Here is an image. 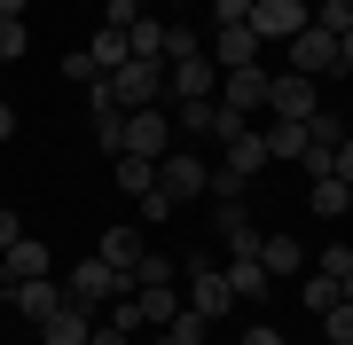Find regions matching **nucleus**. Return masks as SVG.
<instances>
[{
	"label": "nucleus",
	"mask_w": 353,
	"mask_h": 345,
	"mask_svg": "<svg viewBox=\"0 0 353 345\" xmlns=\"http://www.w3.org/2000/svg\"><path fill=\"white\" fill-rule=\"evenodd\" d=\"M204 189H212V165H204L196 149H181V141H173V149L157 157V196H165V205L181 212V205H196Z\"/></svg>",
	"instance_id": "1"
},
{
	"label": "nucleus",
	"mask_w": 353,
	"mask_h": 345,
	"mask_svg": "<svg viewBox=\"0 0 353 345\" xmlns=\"http://www.w3.org/2000/svg\"><path fill=\"white\" fill-rule=\"evenodd\" d=\"M118 291H134V282H126V275H118V267H110V259H94V251H87V259H79V267H71V275H63V298H71V306H87V314H94V306H110V298H118Z\"/></svg>",
	"instance_id": "2"
},
{
	"label": "nucleus",
	"mask_w": 353,
	"mask_h": 345,
	"mask_svg": "<svg viewBox=\"0 0 353 345\" xmlns=\"http://www.w3.org/2000/svg\"><path fill=\"white\" fill-rule=\"evenodd\" d=\"M110 103H118V110H150V103H165V63L126 55V63L110 71Z\"/></svg>",
	"instance_id": "3"
},
{
	"label": "nucleus",
	"mask_w": 353,
	"mask_h": 345,
	"mask_svg": "<svg viewBox=\"0 0 353 345\" xmlns=\"http://www.w3.org/2000/svg\"><path fill=\"white\" fill-rule=\"evenodd\" d=\"M165 94H173V103H220V63L212 55H181V63H165Z\"/></svg>",
	"instance_id": "4"
},
{
	"label": "nucleus",
	"mask_w": 353,
	"mask_h": 345,
	"mask_svg": "<svg viewBox=\"0 0 353 345\" xmlns=\"http://www.w3.org/2000/svg\"><path fill=\"white\" fill-rule=\"evenodd\" d=\"M306 24H314V8H306V0H252V32H259V48H283V39H299Z\"/></svg>",
	"instance_id": "5"
},
{
	"label": "nucleus",
	"mask_w": 353,
	"mask_h": 345,
	"mask_svg": "<svg viewBox=\"0 0 353 345\" xmlns=\"http://www.w3.org/2000/svg\"><path fill=\"white\" fill-rule=\"evenodd\" d=\"M283 55H290V71H299V79H330V71H345V63H338V39H330L322 24H306L299 39H283Z\"/></svg>",
	"instance_id": "6"
},
{
	"label": "nucleus",
	"mask_w": 353,
	"mask_h": 345,
	"mask_svg": "<svg viewBox=\"0 0 353 345\" xmlns=\"http://www.w3.org/2000/svg\"><path fill=\"white\" fill-rule=\"evenodd\" d=\"M173 149V110H126V157H165Z\"/></svg>",
	"instance_id": "7"
},
{
	"label": "nucleus",
	"mask_w": 353,
	"mask_h": 345,
	"mask_svg": "<svg viewBox=\"0 0 353 345\" xmlns=\"http://www.w3.org/2000/svg\"><path fill=\"white\" fill-rule=\"evenodd\" d=\"M204 55H212L220 71H243V63H259V32H252V24H212Z\"/></svg>",
	"instance_id": "8"
},
{
	"label": "nucleus",
	"mask_w": 353,
	"mask_h": 345,
	"mask_svg": "<svg viewBox=\"0 0 353 345\" xmlns=\"http://www.w3.org/2000/svg\"><path fill=\"white\" fill-rule=\"evenodd\" d=\"M189 306H196L204 322H220L228 306H236V291H228V275H220V267H204V259H189Z\"/></svg>",
	"instance_id": "9"
},
{
	"label": "nucleus",
	"mask_w": 353,
	"mask_h": 345,
	"mask_svg": "<svg viewBox=\"0 0 353 345\" xmlns=\"http://www.w3.org/2000/svg\"><path fill=\"white\" fill-rule=\"evenodd\" d=\"M0 298H8V306L24 314V322H48L55 306H63V282H55V275H32V282H8Z\"/></svg>",
	"instance_id": "10"
},
{
	"label": "nucleus",
	"mask_w": 353,
	"mask_h": 345,
	"mask_svg": "<svg viewBox=\"0 0 353 345\" xmlns=\"http://www.w3.org/2000/svg\"><path fill=\"white\" fill-rule=\"evenodd\" d=\"M267 87H275V79H267L259 63L220 71V103H228V110H243V118H252V110H267Z\"/></svg>",
	"instance_id": "11"
},
{
	"label": "nucleus",
	"mask_w": 353,
	"mask_h": 345,
	"mask_svg": "<svg viewBox=\"0 0 353 345\" xmlns=\"http://www.w3.org/2000/svg\"><path fill=\"white\" fill-rule=\"evenodd\" d=\"M267 110H275V118H299V126H306V118L322 110V103H314V79H299V71H283L275 87H267Z\"/></svg>",
	"instance_id": "12"
},
{
	"label": "nucleus",
	"mask_w": 353,
	"mask_h": 345,
	"mask_svg": "<svg viewBox=\"0 0 353 345\" xmlns=\"http://www.w3.org/2000/svg\"><path fill=\"white\" fill-rule=\"evenodd\" d=\"M212 236H228V251H259V228L243 212V196H212Z\"/></svg>",
	"instance_id": "13"
},
{
	"label": "nucleus",
	"mask_w": 353,
	"mask_h": 345,
	"mask_svg": "<svg viewBox=\"0 0 353 345\" xmlns=\"http://www.w3.org/2000/svg\"><path fill=\"white\" fill-rule=\"evenodd\" d=\"M141 251H150V243H141V228H102V236H94V259H110L126 282H134V267H141Z\"/></svg>",
	"instance_id": "14"
},
{
	"label": "nucleus",
	"mask_w": 353,
	"mask_h": 345,
	"mask_svg": "<svg viewBox=\"0 0 353 345\" xmlns=\"http://www.w3.org/2000/svg\"><path fill=\"white\" fill-rule=\"evenodd\" d=\"M134 306H141V330H165V322L189 306V298H181L173 282H134Z\"/></svg>",
	"instance_id": "15"
},
{
	"label": "nucleus",
	"mask_w": 353,
	"mask_h": 345,
	"mask_svg": "<svg viewBox=\"0 0 353 345\" xmlns=\"http://www.w3.org/2000/svg\"><path fill=\"white\" fill-rule=\"evenodd\" d=\"M220 275H228V291H236V298H252V306H259V298H275V275H267L252 251H236V259H228Z\"/></svg>",
	"instance_id": "16"
},
{
	"label": "nucleus",
	"mask_w": 353,
	"mask_h": 345,
	"mask_svg": "<svg viewBox=\"0 0 353 345\" xmlns=\"http://www.w3.org/2000/svg\"><path fill=\"white\" fill-rule=\"evenodd\" d=\"M87 330H94V314L63 298V306H55L48 322H39V345H87Z\"/></svg>",
	"instance_id": "17"
},
{
	"label": "nucleus",
	"mask_w": 353,
	"mask_h": 345,
	"mask_svg": "<svg viewBox=\"0 0 353 345\" xmlns=\"http://www.w3.org/2000/svg\"><path fill=\"white\" fill-rule=\"evenodd\" d=\"M252 259H259L267 275H306V243H299V236H259Z\"/></svg>",
	"instance_id": "18"
},
{
	"label": "nucleus",
	"mask_w": 353,
	"mask_h": 345,
	"mask_svg": "<svg viewBox=\"0 0 353 345\" xmlns=\"http://www.w3.org/2000/svg\"><path fill=\"white\" fill-rule=\"evenodd\" d=\"M110 180H118V189L141 205V196L157 189V157H126V149H118V157H110Z\"/></svg>",
	"instance_id": "19"
},
{
	"label": "nucleus",
	"mask_w": 353,
	"mask_h": 345,
	"mask_svg": "<svg viewBox=\"0 0 353 345\" xmlns=\"http://www.w3.org/2000/svg\"><path fill=\"white\" fill-rule=\"evenodd\" d=\"M48 267H55V251L39 236H16L8 243V282H32V275H48Z\"/></svg>",
	"instance_id": "20"
},
{
	"label": "nucleus",
	"mask_w": 353,
	"mask_h": 345,
	"mask_svg": "<svg viewBox=\"0 0 353 345\" xmlns=\"http://www.w3.org/2000/svg\"><path fill=\"white\" fill-rule=\"evenodd\" d=\"M220 149H228V157H220V165H228V173H243V180H259V165H267V141H259L252 126H243L236 141H220Z\"/></svg>",
	"instance_id": "21"
},
{
	"label": "nucleus",
	"mask_w": 353,
	"mask_h": 345,
	"mask_svg": "<svg viewBox=\"0 0 353 345\" xmlns=\"http://www.w3.org/2000/svg\"><path fill=\"white\" fill-rule=\"evenodd\" d=\"M259 141H267V157H290V165L306 157V126H299V118H275V126H267Z\"/></svg>",
	"instance_id": "22"
},
{
	"label": "nucleus",
	"mask_w": 353,
	"mask_h": 345,
	"mask_svg": "<svg viewBox=\"0 0 353 345\" xmlns=\"http://www.w3.org/2000/svg\"><path fill=\"white\" fill-rule=\"evenodd\" d=\"M126 55H150V63H165V24H157V16H134V24H126Z\"/></svg>",
	"instance_id": "23"
},
{
	"label": "nucleus",
	"mask_w": 353,
	"mask_h": 345,
	"mask_svg": "<svg viewBox=\"0 0 353 345\" xmlns=\"http://www.w3.org/2000/svg\"><path fill=\"white\" fill-rule=\"evenodd\" d=\"M299 306H306V314H330V306H338V282H330L322 267H306V282H299Z\"/></svg>",
	"instance_id": "24"
},
{
	"label": "nucleus",
	"mask_w": 353,
	"mask_h": 345,
	"mask_svg": "<svg viewBox=\"0 0 353 345\" xmlns=\"http://www.w3.org/2000/svg\"><path fill=\"white\" fill-rule=\"evenodd\" d=\"M94 141H102V149H126V110H118V103H94Z\"/></svg>",
	"instance_id": "25"
},
{
	"label": "nucleus",
	"mask_w": 353,
	"mask_h": 345,
	"mask_svg": "<svg viewBox=\"0 0 353 345\" xmlns=\"http://www.w3.org/2000/svg\"><path fill=\"white\" fill-rule=\"evenodd\" d=\"M345 196H353L345 180H338V173H322V180H314V220H345Z\"/></svg>",
	"instance_id": "26"
},
{
	"label": "nucleus",
	"mask_w": 353,
	"mask_h": 345,
	"mask_svg": "<svg viewBox=\"0 0 353 345\" xmlns=\"http://www.w3.org/2000/svg\"><path fill=\"white\" fill-rule=\"evenodd\" d=\"M87 55H94V71H118V63H126V32H110V24H102V32L87 39Z\"/></svg>",
	"instance_id": "27"
},
{
	"label": "nucleus",
	"mask_w": 353,
	"mask_h": 345,
	"mask_svg": "<svg viewBox=\"0 0 353 345\" xmlns=\"http://www.w3.org/2000/svg\"><path fill=\"white\" fill-rule=\"evenodd\" d=\"M16 55H32V24L24 16H0V63H16Z\"/></svg>",
	"instance_id": "28"
},
{
	"label": "nucleus",
	"mask_w": 353,
	"mask_h": 345,
	"mask_svg": "<svg viewBox=\"0 0 353 345\" xmlns=\"http://www.w3.org/2000/svg\"><path fill=\"white\" fill-rule=\"evenodd\" d=\"M314 24L338 39V32H353V0H314Z\"/></svg>",
	"instance_id": "29"
},
{
	"label": "nucleus",
	"mask_w": 353,
	"mask_h": 345,
	"mask_svg": "<svg viewBox=\"0 0 353 345\" xmlns=\"http://www.w3.org/2000/svg\"><path fill=\"white\" fill-rule=\"evenodd\" d=\"M63 79H71V87H94L102 71H94V55H87V48H63Z\"/></svg>",
	"instance_id": "30"
},
{
	"label": "nucleus",
	"mask_w": 353,
	"mask_h": 345,
	"mask_svg": "<svg viewBox=\"0 0 353 345\" xmlns=\"http://www.w3.org/2000/svg\"><path fill=\"white\" fill-rule=\"evenodd\" d=\"M243 126H252V118H243V110H228V103H212V134H204V141H236Z\"/></svg>",
	"instance_id": "31"
},
{
	"label": "nucleus",
	"mask_w": 353,
	"mask_h": 345,
	"mask_svg": "<svg viewBox=\"0 0 353 345\" xmlns=\"http://www.w3.org/2000/svg\"><path fill=\"white\" fill-rule=\"evenodd\" d=\"M322 337H330V345H353V306H345V298L322 314Z\"/></svg>",
	"instance_id": "32"
},
{
	"label": "nucleus",
	"mask_w": 353,
	"mask_h": 345,
	"mask_svg": "<svg viewBox=\"0 0 353 345\" xmlns=\"http://www.w3.org/2000/svg\"><path fill=\"white\" fill-rule=\"evenodd\" d=\"M314 267H322V275H330V282H345V275H353V243H330V251H322V259H314Z\"/></svg>",
	"instance_id": "33"
},
{
	"label": "nucleus",
	"mask_w": 353,
	"mask_h": 345,
	"mask_svg": "<svg viewBox=\"0 0 353 345\" xmlns=\"http://www.w3.org/2000/svg\"><path fill=\"white\" fill-rule=\"evenodd\" d=\"M134 282H173V259H165V251H141V267H134Z\"/></svg>",
	"instance_id": "34"
},
{
	"label": "nucleus",
	"mask_w": 353,
	"mask_h": 345,
	"mask_svg": "<svg viewBox=\"0 0 353 345\" xmlns=\"http://www.w3.org/2000/svg\"><path fill=\"white\" fill-rule=\"evenodd\" d=\"M243 189H252V180H243V173H228V165H212V189H204V196H243Z\"/></svg>",
	"instance_id": "35"
},
{
	"label": "nucleus",
	"mask_w": 353,
	"mask_h": 345,
	"mask_svg": "<svg viewBox=\"0 0 353 345\" xmlns=\"http://www.w3.org/2000/svg\"><path fill=\"white\" fill-rule=\"evenodd\" d=\"M212 24H252V0H212Z\"/></svg>",
	"instance_id": "36"
},
{
	"label": "nucleus",
	"mask_w": 353,
	"mask_h": 345,
	"mask_svg": "<svg viewBox=\"0 0 353 345\" xmlns=\"http://www.w3.org/2000/svg\"><path fill=\"white\" fill-rule=\"evenodd\" d=\"M165 220H173V205H165V196L150 189V196H141V228H165Z\"/></svg>",
	"instance_id": "37"
},
{
	"label": "nucleus",
	"mask_w": 353,
	"mask_h": 345,
	"mask_svg": "<svg viewBox=\"0 0 353 345\" xmlns=\"http://www.w3.org/2000/svg\"><path fill=\"white\" fill-rule=\"evenodd\" d=\"M330 173H338V180H345V189H353V134L338 141V149H330Z\"/></svg>",
	"instance_id": "38"
},
{
	"label": "nucleus",
	"mask_w": 353,
	"mask_h": 345,
	"mask_svg": "<svg viewBox=\"0 0 353 345\" xmlns=\"http://www.w3.org/2000/svg\"><path fill=\"white\" fill-rule=\"evenodd\" d=\"M87 345H126V330H118V322H94V330H87Z\"/></svg>",
	"instance_id": "39"
},
{
	"label": "nucleus",
	"mask_w": 353,
	"mask_h": 345,
	"mask_svg": "<svg viewBox=\"0 0 353 345\" xmlns=\"http://www.w3.org/2000/svg\"><path fill=\"white\" fill-rule=\"evenodd\" d=\"M243 345H283V330H275V322H252V330H243Z\"/></svg>",
	"instance_id": "40"
},
{
	"label": "nucleus",
	"mask_w": 353,
	"mask_h": 345,
	"mask_svg": "<svg viewBox=\"0 0 353 345\" xmlns=\"http://www.w3.org/2000/svg\"><path fill=\"white\" fill-rule=\"evenodd\" d=\"M16 236H24V220H16L8 205H0V251H8V243H16Z\"/></svg>",
	"instance_id": "41"
},
{
	"label": "nucleus",
	"mask_w": 353,
	"mask_h": 345,
	"mask_svg": "<svg viewBox=\"0 0 353 345\" xmlns=\"http://www.w3.org/2000/svg\"><path fill=\"white\" fill-rule=\"evenodd\" d=\"M16 134V103H0V141H8Z\"/></svg>",
	"instance_id": "42"
},
{
	"label": "nucleus",
	"mask_w": 353,
	"mask_h": 345,
	"mask_svg": "<svg viewBox=\"0 0 353 345\" xmlns=\"http://www.w3.org/2000/svg\"><path fill=\"white\" fill-rule=\"evenodd\" d=\"M338 63H345V71H353V32H338Z\"/></svg>",
	"instance_id": "43"
},
{
	"label": "nucleus",
	"mask_w": 353,
	"mask_h": 345,
	"mask_svg": "<svg viewBox=\"0 0 353 345\" xmlns=\"http://www.w3.org/2000/svg\"><path fill=\"white\" fill-rule=\"evenodd\" d=\"M24 8H32V0H0V16H24Z\"/></svg>",
	"instance_id": "44"
},
{
	"label": "nucleus",
	"mask_w": 353,
	"mask_h": 345,
	"mask_svg": "<svg viewBox=\"0 0 353 345\" xmlns=\"http://www.w3.org/2000/svg\"><path fill=\"white\" fill-rule=\"evenodd\" d=\"M338 298H345V306H353V275H345V282H338Z\"/></svg>",
	"instance_id": "45"
},
{
	"label": "nucleus",
	"mask_w": 353,
	"mask_h": 345,
	"mask_svg": "<svg viewBox=\"0 0 353 345\" xmlns=\"http://www.w3.org/2000/svg\"><path fill=\"white\" fill-rule=\"evenodd\" d=\"M0 291H8V251H0Z\"/></svg>",
	"instance_id": "46"
},
{
	"label": "nucleus",
	"mask_w": 353,
	"mask_h": 345,
	"mask_svg": "<svg viewBox=\"0 0 353 345\" xmlns=\"http://www.w3.org/2000/svg\"><path fill=\"white\" fill-rule=\"evenodd\" d=\"M345 212H353V196H345Z\"/></svg>",
	"instance_id": "47"
},
{
	"label": "nucleus",
	"mask_w": 353,
	"mask_h": 345,
	"mask_svg": "<svg viewBox=\"0 0 353 345\" xmlns=\"http://www.w3.org/2000/svg\"><path fill=\"white\" fill-rule=\"evenodd\" d=\"M102 8H110V0H102Z\"/></svg>",
	"instance_id": "48"
}]
</instances>
